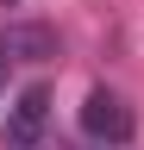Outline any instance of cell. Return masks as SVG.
<instances>
[{
	"label": "cell",
	"instance_id": "3957f363",
	"mask_svg": "<svg viewBox=\"0 0 144 150\" xmlns=\"http://www.w3.org/2000/svg\"><path fill=\"white\" fill-rule=\"evenodd\" d=\"M63 44H57V31L38 25V19H13L6 31H0V56L6 63H50Z\"/></svg>",
	"mask_w": 144,
	"mask_h": 150
},
{
	"label": "cell",
	"instance_id": "6da1fadb",
	"mask_svg": "<svg viewBox=\"0 0 144 150\" xmlns=\"http://www.w3.org/2000/svg\"><path fill=\"white\" fill-rule=\"evenodd\" d=\"M50 125V81H25L19 100L6 106V125H0V144L6 150H38Z\"/></svg>",
	"mask_w": 144,
	"mask_h": 150
},
{
	"label": "cell",
	"instance_id": "7a4b0ae2",
	"mask_svg": "<svg viewBox=\"0 0 144 150\" xmlns=\"http://www.w3.org/2000/svg\"><path fill=\"white\" fill-rule=\"evenodd\" d=\"M82 131L94 144H106V150H119V144H132V131H138V112L125 106V94H113V88H94L82 100Z\"/></svg>",
	"mask_w": 144,
	"mask_h": 150
}]
</instances>
